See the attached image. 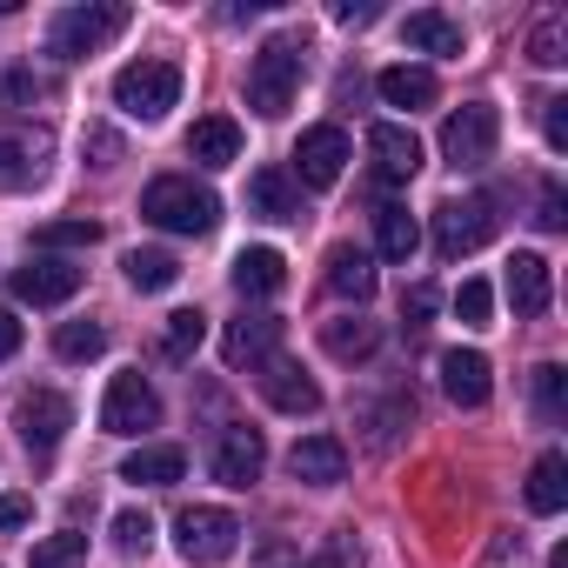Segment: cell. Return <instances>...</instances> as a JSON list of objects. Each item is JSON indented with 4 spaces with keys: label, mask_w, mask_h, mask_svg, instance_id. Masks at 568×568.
<instances>
[{
    "label": "cell",
    "mask_w": 568,
    "mask_h": 568,
    "mask_svg": "<svg viewBox=\"0 0 568 568\" xmlns=\"http://www.w3.org/2000/svg\"><path fill=\"white\" fill-rule=\"evenodd\" d=\"M261 468H267V442L254 428H227L221 448H214V481L221 488H254Z\"/></svg>",
    "instance_id": "9a60e30c"
},
{
    "label": "cell",
    "mask_w": 568,
    "mask_h": 568,
    "mask_svg": "<svg viewBox=\"0 0 568 568\" xmlns=\"http://www.w3.org/2000/svg\"><path fill=\"white\" fill-rule=\"evenodd\" d=\"M88 148H94V154H101V161H94V168H114V161H121V141H114V134H108V128H88Z\"/></svg>",
    "instance_id": "7bdbcfd3"
},
{
    "label": "cell",
    "mask_w": 568,
    "mask_h": 568,
    "mask_svg": "<svg viewBox=\"0 0 568 568\" xmlns=\"http://www.w3.org/2000/svg\"><path fill=\"white\" fill-rule=\"evenodd\" d=\"M48 94V81H34V74H0V101H14V108H34Z\"/></svg>",
    "instance_id": "ab89813d"
},
{
    "label": "cell",
    "mask_w": 568,
    "mask_h": 568,
    "mask_svg": "<svg viewBox=\"0 0 568 568\" xmlns=\"http://www.w3.org/2000/svg\"><path fill=\"white\" fill-rule=\"evenodd\" d=\"M295 88H302V48L295 41H267L247 61V108L254 114H288Z\"/></svg>",
    "instance_id": "277c9868"
},
{
    "label": "cell",
    "mask_w": 568,
    "mask_h": 568,
    "mask_svg": "<svg viewBox=\"0 0 568 568\" xmlns=\"http://www.w3.org/2000/svg\"><path fill=\"white\" fill-rule=\"evenodd\" d=\"M181 101V68L174 61H128L114 74V108L128 121H161Z\"/></svg>",
    "instance_id": "3957f363"
},
{
    "label": "cell",
    "mask_w": 568,
    "mask_h": 568,
    "mask_svg": "<svg viewBox=\"0 0 568 568\" xmlns=\"http://www.w3.org/2000/svg\"><path fill=\"white\" fill-rule=\"evenodd\" d=\"M375 88H382V101H388V108H408V114H415V108H435V94H442L428 68H388Z\"/></svg>",
    "instance_id": "83f0119b"
},
{
    "label": "cell",
    "mask_w": 568,
    "mask_h": 568,
    "mask_svg": "<svg viewBox=\"0 0 568 568\" xmlns=\"http://www.w3.org/2000/svg\"><path fill=\"white\" fill-rule=\"evenodd\" d=\"M495 141H501V114H495L488 101H468V108H455V114L442 121V154H448V168H481V161H495Z\"/></svg>",
    "instance_id": "5b68a950"
},
{
    "label": "cell",
    "mask_w": 568,
    "mask_h": 568,
    "mask_svg": "<svg viewBox=\"0 0 568 568\" xmlns=\"http://www.w3.org/2000/svg\"><path fill=\"white\" fill-rule=\"evenodd\" d=\"M101 241V221H48V227H34V247L48 254V247H94Z\"/></svg>",
    "instance_id": "836d02e7"
},
{
    "label": "cell",
    "mask_w": 568,
    "mask_h": 568,
    "mask_svg": "<svg viewBox=\"0 0 568 568\" xmlns=\"http://www.w3.org/2000/svg\"><path fill=\"white\" fill-rule=\"evenodd\" d=\"M288 475L308 481V488H335V481L348 475V448H342L335 435H302V442L288 448Z\"/></svg>",
    "instance_id": "2e32d148"
},
{
    "label": "cell",
    "mask_w": 568,
    "mask_h": 568,
    "mask_svg": "<svg viewBox=\"0 0 568 568\" xmlns=\"http://www.w3.org/2000/svg\"><path fill=\"white\" fill-rule=\"evenodd\" d=\"M114 541H121L128 555H148V548H154V521H148V508H121V515H114Z\"/></svg>",
    "instance_id": "8d00e7d4"
},
{
    "label": "cell",
    "mask_w": 568,
    "mask_h": 568,
    "mask_svg": "<svg viewBox=\"0 0 568 568\" xmlns=\"http://www.w3.org/2000/svg\"><path fill=\"white\" fill-rule=\"evenodd\" d=\"M541 134H548V148L561 154L568 148V101L555 94V101H541Z\"/></svg>",
    "instance_id": "60d3db41"
},
{
    "label": "cell",
    "mask_w": 568,
    "mask_h": 568,
    "mask_svg": "<svg viewBox=\"0 0 568 568\" xmlns=\"http://www.w3.org/2000/svg\"><path fill=\"white\" fill-rule=\"evenodd\" d=\"M455 315H462V328H488L495 288H488V281H462V288H455Z\"/></svg>",
    "instance_id": "d590c367"
},
{
    "label": "cell",
    "mask_w": 568,
    "mask_h": 568,
    "mask_svg": "<svg viewBox=\"0 0 568 568\" xmlns=\"http://www.w3.org/2000/svg\"><path fill=\"white\" fill-rule=\"evenodd\" d=\"M121 267H128V281H134L141 295H161V288H174V281H181V261L168 247H134Z\"/></svg>",
    "instance_id": "f1b7e54d"
},
{
    "label": "cell",
    "mask_w": 568,
    "mask_h": 568,
    "mask_svg": "<svg viewBox=\"0 0 568 568\" xmlns=\"http://www.w3.org/2000/svg\"><path fill=\"white\" fill-rule=\"evenodd\" d=\"M154 422H161V395L141 375H114L108 382V402H101V428L108 435H148Z\"/></svg>",
    "instance_id": "9c48e42d"
},
{
    "label": "cell",
    "mask_w": 568,
    "mask_h": 568,
    "mask_svg": "<svg viewBox=\"0 0 568 568\" xmlns=\"http://www.w3.org/2000/svg\"><path fill=\"white\" fill-rule=\"evenodd\" d=\"M121 28H128V8H121V0H88V8L54 14L48 48H54V61H88V54H101Z\"/></svg>",
    "instance_id": "7a4b0ae2"
},
{
    "label": "cell",
    "mask_w": 568,
    "mask_h": 568,
    "mask_svg": "<svg viewBox=\"0 0 568 568\" xmlns=\"http://www.w3.org/2000/svg\"><path fill=\"white\" fill-rule=\"evenodd\" d=\"M234 541H241V521H234L227 508H181V521H174V548H181V561H194V568L227 561Z\"/></svg>",
    "instance_id": "8992f818"
},
{
    "label": "cell",
    "mask_w": 568,
    "mask_h": 568,
    "mask_svg": "<svg viewBox=\"0 0 568 568\" xmlns=\"http://www.w3.org/2000/svg\"><path fill=\"white\" fill-rule=\"evenodd\" d=\"M528 508L535 515H561L568 508V455L561 448L535 455V468H528Z\"/></svg>",
    "instance_id": "cb8c5ba5"
},
{
    "label": "cell",
    "mask_w": 568,
    "mask_h": 568,
    "mask_svg": "<svg viewBox=\"0 0 568 568\" xmlns=\"http://www.w3.org/2000/svg\"><path fill=\"white\" fill-rule=\"evenodd\" d=\"M181 475H187V455L168 448V442H148V448H134V455L121 462V481H134V488H168V481H181Z\"/></svg>",
    "instance_id": "7402d4cb"
},
{
    "label": "cell",
    "mask_w": 568,
    "mask_h": 568,
    "mask_svg": "<svg viewBox=\"0 0 568 568\" xmlns=\"http://www.w3.org/2000/svg\"><path fill=\"white\" fill-rule=\"evenodd\" d=\"M28 515H34V501H28V495H0V535L28 528Z\"/></svg>",
    "instance_id": "b9f144b4"
},
{
    "label": "cell",
    "mask_w": 568,
    "mask_h": 568,
    "mask_svg": "<svg viewBox=\"0 0 568 568\" xmlns=\"http://www.w3.org/2000/svg\"><path fill=\"white\" fill-rule=\"evenodd\" d=\"M187 161H201V168H234V161H241V128H234L227 114H201V121L187 128Z\"/></svg>",
    "instance_id": "d6986e66"
},
{
    "label": "cell",
    "mask_w": 568,
    "mask_h": 568,
    "mask_svg": "<svg viewBox=\"0 0 568 568\" xmlns=\"http://www.w3.org/2000/svg\"><path fill=\"white\" fill-rule=\"evenodd\" d=\"M368 161H375V174L395 187V181H415L422 174V141L402 128V121H375L368 128Z\"/></svg>",
    "instance_id": "4fadbf2b"
},
{
    "label": "cell",
    "mask_w": 568,
    "mask_h": 568,
    "mask_svg": "<svg viewBox=\"0 0 568 568\" xmlns=\"http://www.w3.org/2000/svg\"><path fill=\"white\" fill-rule=\"evenodd\" d=\"M402 41L415 48V54H442V61H455L468 41H462V21H448V14H435V8H422V14H408L402 21Z\"/></svg>",
    "instance_id": "ffe728a7"
},
{
    "label": "cell",
    "mask_w": 568,
    "mask_h": 568,
    "mask_svg": "<svg viewBox=\"0 0 568 568\" xmlns=\"http://www.w3.org/2000/svg\"><path fill=\"white\" fill-rule=\"evenodd\" d=\"M254 388H261V402L281 408V415H315V408H322V388H315L288 355H267L261 375H254Z\"/></svg>",
    "instance_id": "8fae6325"
},
{
    "label": "cell",
    "mask_w": 568,
    "mask_h": 568,
    "mask_svg": "<svg viewBox=\"0 0 568 568\" xmlns=\"http://www.w3.org/2000/svg\"><path fill=\"white\" fill-rule=\"evenodd\" d=\"M14 428H21V442H28V448H54V442L74 428V402H68V395H54V388H34V395H21V402H14Z\"/></svg>",
    "instance_id": "7c38bea8"
},
{
    "label": "cell",
    "mask_w": 568,
    "mask_h": 568,
    "mask_svg": "<svg viewBox=\"0 0 568 568\" xmlns=\"http://www.w3.org/2000/svg\"><path fill=\"white\" fill-rule=\"evenodd\" d=\"M535 221H541V227H561V187H555V181L541 187V214H535Z\"/></svg>",
    "instance_id": "ee69618b"
},
{
    "label": "cell",
    "mask_w": 568,
    "mask_h": 568,
    "mask_svg": "<svg viewBox=\"0 0 568 568\" xmlns=\"http://www.w3.org/2000/svg\"><path fill=\"white\" fill-rule=\"evenodd\" d=\"M488 234H495V201H488V194H468V201H442V207H435V254H442V261L475 254Z\"/></svg>",
    "instance_id": "52a82bcc"
},
{
    "label": "cell",
    "mask_w": 568,
    "mask_h": 568,
    "mask_svg": "<svg viewBox=\"0 0 568 568\" xmlns=\"http://www.w3.org/2000/svg\"><path fill=\"white\" fill-rule=\"evenodd\" d=\"M141 214H148L154 227H168V234H207V227L221 221V201H214V187H201L194 174H161V181H148Z\"/></svg>",
    "instance_id": "6da1fadb"
},
{
    "label": "cell",
    "mask_w": 568,
    "mask_h": 568,
    "mask_svg": "<svg viewBox=\"0 0 568 568\" xmlns=\"http://www.w3.org/2000/svg\"><path fill=\"white\" fill-rule=\"evenodd\" d=\"M54 355L61 362H94V355H108V328L101 322H61L54 328Z\"/></svg>",
    "instance_id": "4dcf8cb0"
},
{
    "label": "cell",
    "mask_w": 568,
    "mask_h": 568,
    "mask_svg": "<svg viewBox=\"0 0 568 568\" xmlns=\"http://www.w3.org/2000/svg\"><path fill=\"white\" fill-rule=\"evenodd\" d=\"M435 308H442V295L428 288V281H415V288L402 295V322H408V328H422V322H428Z\"/></svg>",
    "instance_id": "f35d334b"
},
{
    "label": "cell",
    "mask_w": 568,
    "mask_h": 568,
    "mask_svg": "<svg viewBox=\"0 0 568 568\" xmlns=\"http://www.w3.org/2000/svg\"><path fill=\"white\" fill-rule=\"evenodd\" d=\"M14 348H21V322H14V315H8V308H0V362H8V355H14Z\"/></svg>",
    "instance_id": "f6af8a7d"
},
{
    "label": "cell",
    "mask_w": 568,
    "mask_h": 568,
    "mask_svg": "<svg viewBox=\"0 0 568 568\" xmlns=\"http://www.w3.org/2000/svg\"><path fill=\"white\" fill-rule=\"evenodd\" d=\"M508 302H515V315H548L555 274H548L541 254H515V261H508Z\"/></svg>",
    "instance_id": "ac0fdd59"
},
{
    "label": "cell",
    "mask_w": 568,
    "mask_h": 568,
    "mask_svg": "<svg viewBox=\"0 0 568 568\" xmlns=\"http://www.w3.org/2000/svg\"><path fill=\"white\" fill-rule=\"evenodd\" d=\"M342 168H348V134L335 121L302 128V141H295V187H335Z\"/></svg>",
    "instance_id": "ba28073f"
},
{
    "label": "cell",
    "mask_w": 568,
    "mask_h": 568,
    "mask_svg": "<svg viewBox=\"0 0 568 568\" xmlns=\"http://www.w3.org/2000/svg\"><path fill=\"white\" fill-rule=\"evenodd\" d=\"M308 568H342V555H322V561H308Z\"/></svg>",
    "instance_id": "7dc6e473"
},
{
    "label": "cell",
    "mask_w": 568,
    "mask_h": 568,
    "mask_svg": "<svg viewBox=\"0 0 568 568\" xmlns=\"http://www.w3.org/2000/svg\"><path fill=\"white\" fill-rule=\"evenodd\" d=\"M274 348H281V315H241V322L227 328V362H234V368H241V362L261 368Z\"/></svg>",
    "instance_id": "44dd1931"
},
{
    "label": "cell",
    "mask_w": 568,
    "mask_h": 568,
    "mask_svg": "<svg viewBox=\"0 0 568 568\" xmlns=\"http://www.w3.org/2000/svg\"><path fill=\"white\" fill-rule=\"evenodd\" d=\"M14 302H34V308H61L81 295V267L74 261H54V254H34L28 267H14Z\"/></svg>",
    "instance_id": "30bf717a"
},
{
    "label": "cell",
    "mask_w": 568,
    "mask_h": 568,
    "mask_svg": "<svg viewBox=\"0 0 568 568\" xmlns=\"http://www.w3.org/2000/svg\"><path fill=\"white\" fill-rule=\"evenodd\" d=\"M375 247L388 254V261H415V247H422V221L408 214V207H375Z\"/></svg>",
    "instance_id": "484cf974"
},
{
    "label": "cell",
    "mask_w": 568,
    "mask_h": 568,
    "mask_svg": "<svg viewBox=\"0 0 568 568\" xmlns=\"http://www.w3.org/2000/svg\"><path fill=\"white\" fill-rule=\"evenodd\" d=\"M535 408H541V422H561L568 415V368L561 362H541L535 368Z\"/></svg>",
    "instance_id": "d6a6232c"
},
{
    "label": "cell",
    "mask_w": 568,
    "mask_h": 568,
    "mask_svg": "<svg viewBox=\"0 0 568 568\" xmlns=\"http://www.w3.org/2000/svg\"><path fill=\"white\" fill-rule=\"evenodd\" d=\"M528 61H535V68H561V61H568V21H541V28L528 34Z\"/></svg>",
    "instance_id": "e575fe53"
},
{
    "label": "cell",
    "mask_w": 568,
    "mask_h": 568,
    "mask_svg": "<svg viewBox=\"0 0 568 568\" xmlns=\"http://www.w3.org/2000/svg\"><path fill=\"white\" fill-rule=\"evenodd\" d=\"M281 281H288L281 247H241V254H234V288H241V295H281Z\"/></svg>",
    "instance_id": "d4e9b609"
},
{
    "label": "cell",
    "mask_w": 568,
    "mask_h": 568,
    "mask_svg": "<svg viewBox=\"0 0 568 568\" xmlns=\"http://www.w3.org/2000/svg\"><path fill=\"white\" fill-rule=\"evenodd\" d=\"M28 561H34V568H81V561H88V535H74V528H61V535H41Z\"/></svg>",
    "instance_id": "1f68e13d"
},
{
    "label": "cell",
    "mask_w": 568,
    "mask_h": 568,
    "mask_svg": "<svg viewBox=\"0 0 568 568\" xmlns=\"http://www.w3.org/2000/svg\"><path fill=\"white\" fill-rule=\"evenodd\" d=\"M201 342H207V315H201V308H174V315L161 322V355H168V362H187Z\"/></svg>",
    "instance_id": "f546056e"
},
{
    "label": "cell",
    "mask_w": 568,
    "mask_h": 568,
    "mask_svg": "<svg viewBox=\"0 0 568 568\" xmlns=\"http://www.w3.org/2000/svg\"><path fill=\"white\" fill-rule=\"evenodd\" d=\"M328 288L342 295V302H368L375 295V261H368V247H328Z\"/></svg>",
    "instance_id": "603a6c76"
},
{
    "label": "cell",
    "mask_w": 568,
    "mask_h": 568,
    "mask_svg": "<svg viewBox=\"0 0 568 568\" xmlns=\"http://www.w3.org/2000/svg\"><path fill=\"white\" fill-rule=\"evenodd\" d=\"M322 348H328L335 362H368V355L382 348V328H375V322H362V315H342V322H328V328H322Z\"/></svg>",
    "instance_id": "4316f807"
},
{
    "label": "cell",
    "mask_w": 568,
    "mask_h": 568,
    "mask_svg": "<svg viewBox=\"0 0 568 568\" xmlns=\"http://www.w3.org/2000/svg\"><path fill=\"white\" fill-rule=\"evenodd\" d=\"M335 21H342V28H368V21H375V8H355V0H342Z\"/></svg>",
    "instance_id": "bcb514c9"
},
{
    "label": "cell",
    "mask_w": 568,
    "mask_h": 568,
    "mask_svg": "<svg viewBox=\"0 0 568 568\" xmlns=\"http://www.w3.org/2000/svg\"><path fill=\"white\" fill-rule=\"evenodd\" d=\"M247 214H261V221H302V187H295V174H288V168H261V174L247 181Z\"/></svg>",
    "instance_id": "e0dca14e"
},
{
    "label": "cell",
    "mask_w": 568,
    "mask_h": 568,
    "mask_svg": "<svg viewBox=\"0 0 568 568\" xmlns=\"http://www.w3.org/2000/svg\"><path fill=\"white\" fill-rule=\"evenodd\" d=\"M442 388H448L455 408H481V402L495 395L488 355H481V348H448V355H442Z\"/></svg>",
    "instance_id": "5bb4252c"
},
{
    "label": "cell",
    "mask_w": 568,
    "mask_h": 568,
    "mask_svg": "<svg viewBox=\"0 0 568 568\" xmlns=\"http://www.w3.org/2000/svg\"><path fill=\"white\" fill-rule=\"evenodd\" d=\"M34 174H41V161H28V148L0 141V187H28Z\"/></svg>",
    "instance_id": "74e56055"
}]
</instances>
